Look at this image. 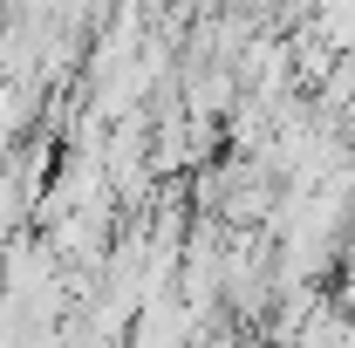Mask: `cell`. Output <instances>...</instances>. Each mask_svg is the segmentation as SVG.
Segmentation results:
<instances>
[{"mask_svg": "<svg viewBox=\"0 0 355 348\" xmlns=\"http://www.w3.org/2000/svg\"><path fill=\"white\" fill-rule=\"evenodd\" d=\"M335 55H355V0H314V21H308Z\"/></svg>", "mask_w": 355, "mask_h": 348, "instance_id": "obj_1", "label": "cell"}, {"mask_svg": "<svg viewBox=\"0 0 355 348\" xmlns=\"http://www.w3.org/2000/svg\"><path fill=\"white\" fill-rule=\"evenodd\" d=\"M335 307H349V314H355V266L342 273V294H335Z\"/></svg>", "mask_w": 355, "mask_h": 348, "instance_id": "obj_2", "label": "cell"}]
</instances>
